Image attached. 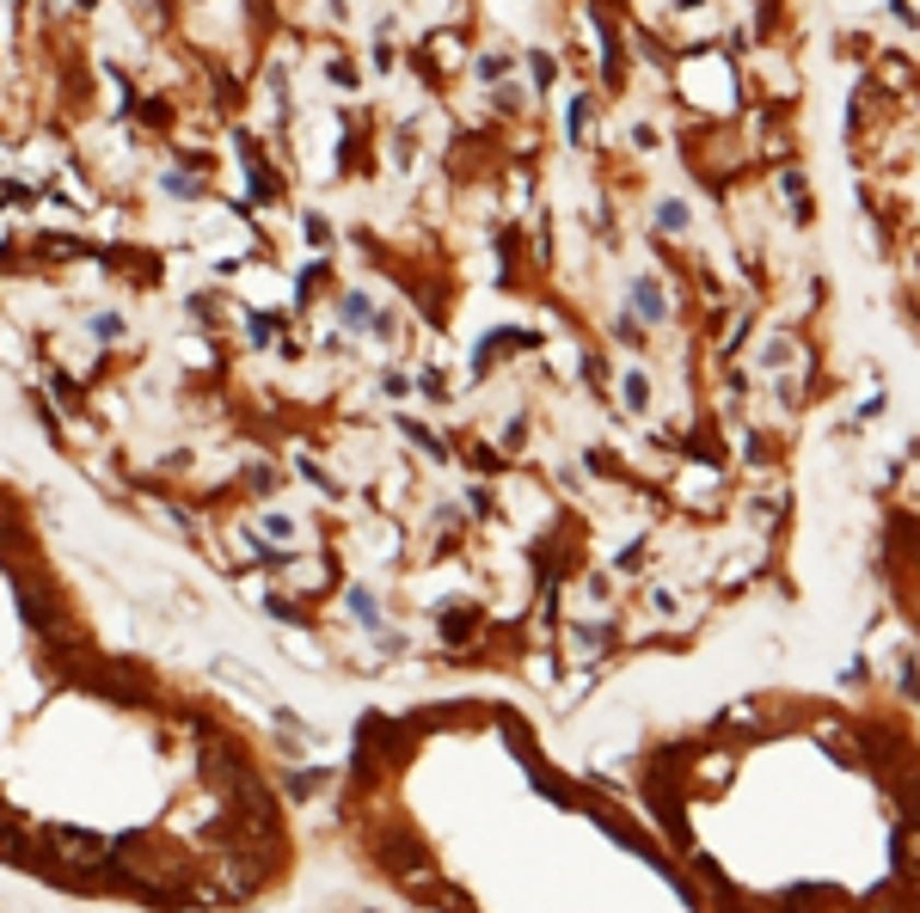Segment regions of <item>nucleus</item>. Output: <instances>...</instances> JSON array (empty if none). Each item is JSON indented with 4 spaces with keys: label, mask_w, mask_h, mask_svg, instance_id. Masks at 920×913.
I'll return each instance as SVG.
<instances>
[{
    "label": "nucleus",
    "mask_w": 920,
    "mask_h": 913,
    "mask_svg": "<svg viewBox=\"0 0 920 913\" xmlns=\"http://www.w3.org/2000/svg\"><path fill=\"white\" fill-rule=\"evenodd\" d=\"M319 785H326V773H295V779H289V791H295V797H313Z\"/></svg>",
    "instance_id": "423d86ee"
},
{
    "label": "nucleus",
    "mask_w": 920,
    "mask_h": 913,
    "mask_svg": "<svg viewBox=\"0 0 920 913\" xmlns=\"http://www.w3.org/2000/svg\"><path fill=\"white\" fill-rule=\"evenodd\" d=\"M644 399H651V393H644V374H626V405L644 411Z\"/></svg>",
    "instance_id": "0eeeda50"
},
{
    "label": "nucleus",
    "mask_w": 920,
    "mask_h": 913,
    "mask_svg": "<svg viewBox=\"0 0 920 913\" xmlns=\"http://www.w3.org/2000/svg\"><path fill=\"white\" fill-rule=\"evenodd\" d=\"M632 301H639V313H651V319H663V313H669V301H663V289H656L651 277H644L639 289H632Z\"/></svg>",
    "instance_id": "20e7f679"
},
{
    "label": "nucleus",
    "mask_w": 920,
    "mask_h": 913,
    "mask_svg": "<svg viewBox=\"0 0 920 913\" xmlns=\"http://www.w3.org/2000/svg\"><path fill=\"white\" fill-rule=\"evenodd\" d=\"M406 430H411V442H418L423 454H442V442H436V435H430V430H423V423H406Z\"/></svg>",
    "instance_id": "1a4fd4ad"
},
{
    "label": "nucleus",
    "mask_w": 920,
    "mask_h": 913,
    "mask_svg": "<svg viewBox=\"0 0 920 913\" xmlns=\"http://www.w3.org/2000/svg\"><path fill=\"white\" fill-rule=\"evenodd\" d=\"M19 607H25V620H32L37 632H49V607H44V595H37L25 576H19Z\"/></svg>",
    "instance_id": "7ed1b4c3"
},
{
    "label": "nucleus",
    "mask_w": 920,
    "mask_h": 913,
    "mask_svg": "<svg viewBox=\"0 0 920 913\" xmlns=\"http://www.w3.org/2000/svg\"><path fill=\"white\" fill-rule=\"evenodd\" d=\"M7 546H19V522H7V515H0V552H7Z\"/></svg>",
    "instance_id": "4468645a"
},
{
    "label": "nucleus",
    "mask_w": 920,
    "mask_h": 913,
    "mask_svg": "<svg viewBox=\"0 0 920 913\" xmlns=\"http://www.w3.org/2000/svg\"><path fill=\"white\" fill-rule=\"evenodd\" d=\"M656 215H663V227H682V221H687V209H682V202H663Z\"/></svg>",
    "instance_id": "9d476101"
},
{
    "label": "nucleus",
    "mask_w": 920,
    "mask_h": 913,
    "mask_svg": "<svg viewBox=\"0 0 920 913\" xmlns=\"http://www.w3.org/2000/svg\"><path fill=\"white\" fill-rule=\"evenodd\" d=\"M203 779L221 791V797H234V791L252 779V773H246V754H240L228 736H203Z\"/></svg>",
    "instance_id": "f257e3e1"
},
{
    "label": "nucleus",
    "mask_w": 920,
    "mask_h": 913,
    "mask_svg": "<svg viewBox=\"0 0 920 913\" xmlns=\"http://www.w3.org/2000/svg\"><path fill=\"white\" fill-rule=\"evenodd\" d=\"M252 491L270 496V491H277V472H270V466H258V472H252Z\"/></svg>",
    "instance_id": "9b49d317"
},
{
    "label": "nucleus",
    "mask_w": 920,
    "mask_h": 913,
    "mask_svg": "<svg viewBox=\"0 0 920 913\" xmlns=\"http://www.w3.org/2000/svg\"><path fill=\"white\" fill-rule=\"evenodd\" d=\"M381 858L393 865V877H399V882L430 870V865H423V846H418L411 834H399V828H393V834H381Z\"/></svg>",
    "instance_id": "f03ea898"
},
{
    "label": "nucleus",
    "mask_w": 920,
    "mask_h": 913,
    "mask_svg": "<svg viewBox=\"0 0 920 913\" xmlns=\"http://www.w3.org/2000/svg\"><path fill=\"white\" fill-rule=\"evenodd\" d=\"M93 331H98V338H117V331H124V319H117V313H105V319H93Z\"/></svg>",
    "instance_id": "f8f14e48"
},
{
    "label": "nucleus",
    "mask_w": 920,
    "mask_h": 913,
    "mask_svg": "<svg viewBox=\"0 0 920 913\" xmlns=\"http://www.w3.org/2000/svg\"><path fill=\"white\" fill-rule=\"evenodd\" d=\"M614 331H620V343H639V338H644V331H639V319H632V313H626V319H620V326H614Z\"/></svg>",
    "instance_id": "ddd939ff"
},
{
    "label": "nucleus",
    "mask_w": 920,
    "mask_h": 913,
    "mask_svg": "<svg viewBox=\"0 0 920 913\" xmlns=\"http://www.w3.org/2000/svg\"><path fill=\"white\" fill-rule=\"evenodd\" d=\"M442 637H449V644H467V637H473V613H449V620H442Z\"/></svg>",
    "instance_id": "39448f33"
},
{
    "label": "nucleus",
    "mask_w": 920,
    "mask_h": 913,
    "mask_svg": "<svg viewBox=\"0 0 920 913\" xmlns=\"http://www.w3.org/2000/svg\"><path fill=\"white\" fill-rule=\"evenodd\" d=\"M350 607H357L362 620L375 625V595H369V588H350Z\"/></svg>",
    "instance_id": "6e6552de"
}]
</instances>
